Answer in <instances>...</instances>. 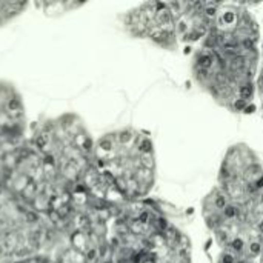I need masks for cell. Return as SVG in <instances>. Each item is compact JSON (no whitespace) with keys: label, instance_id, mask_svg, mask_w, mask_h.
<instances>
[{"label":"cell","instance_id":"cell-6","mask_svg":"<svg viewBox=\"0 0 263 263\" xmlns=\"http://www.w3.org/2000/svg\"><path fill=\"white\" fill-rule=\"evenodd\" d=\"M45 263H86L79 250L72 247L60 228H54L51 237L40 256Z\"/></svg>","mask_w":263,"mask_h":263},{"label":"cell","instance_id":"cell-7","mask_svg":"<svg viewBox=\"0 0 263 263\" xmlns=\"http://www.w3.org/2000/svg\"><path fill=\"white\" fill-rule=\"evenodd\" d=\"M34 8L40 9L43 14L51 15V17H57L66 12H72L79 8H82L85 3H79V2H37V3H31Z\"/></svg>","mask_w":263,"mask_h":263},{"label":"cell","instance_id":"cell-4","mask_svg":"<svg viewBox=\"0 0 263 263\" xmlns=\"http://www.w3.org/2000/svg\"><path fill=\"white\" fill-rule=\"evenodd\" d=\"M54 227L28 206L11 197L0 196V262L42 256Z\"/></svg>","mask_w":263,"mask_h":263},{"label":"cell","instance_id":"cell-2","mask_svg":"<svg viewBox=\"0 0 263 263\" xmlns=\"http://www.w3.org/2000/svg\"><path fill=\"white\" fill-rule=\"evenodd\" d=\"M153 143L133 129L102 136L94 143L92 170L122 199H137L153 185Z\"/></svg>","mask_w":263,"mask_h":263},{"label":"cell","instance_id":"cell-5","mask_svg":"<svg viewBox=\"0 0 263 263\" xmlns=\"http://www.w3.org/2000/svg\"><path fill=\"white\" fill-rule=\"evenodd\" d=\"M29 140L28 116L22 92L5 79H0V157L23 148Z\"/></svg>","mask_w":263,"mask_h":263},{"label":"cell","instance_id":"cell-3","mask_svg":"<svg viewBox=\"0 0 263 263\" xmlns=\"http://www.w3.org/2000/svg\"><path fill=\"white\" fill-rule=\"evenodd\" d=\"M28 143L71 186H79L92 170L96 140L77 114L65 112L40 122L29 133Z\"/></svg>","mask_w":263,"mask_h":263},{"label":"cell","instance_id":"cell-9","mask_svg":"<svg viewBox=\"0 0 263 263\" xmlns=\"http://www.w3.org/2000/svg\"><path fill=\"white\" fill-rule=\"evenodd\" d=\"M9 156H2L0 157V196L5 191V183H6V176H8V166H9Z\"/></svg>","mask_w":263,"mask_h":263},{"label":"cell","instance_id":"cell-10","mask_svg":"<svg viewBox=\"0 0 263 263\" xmlns=\"http://www.w3.org/2000/svg\"><path fill=\"white\" fill-rule=\"evenodd\" d=\"M0 263H45L43 259L39 257H29V259H22V260H11V262H0Z\"/></svg>","mask_w":263,"mask_h":263},{"label":"cell","instance_id":"cell-1","mask_svg":"<svg viewBox=\"0 0 263 263\" xmlns=\"http://www.w3.org/2000/svg\"><path fill=\"white\" fill-rule=\"evenodd\" d=\"M5 191L54 228H62L74 210L76 186L66 183L29 143L9 156Z\"/></svg>","mask_w":263,"mask_h":263},{"label":"cell","instance_id":"cell-8","mask_svg":"<svg viewBox=\"0 0 263 263\" xmlns=\"http://www.w3.org/2000/svg\"><path fill=\"white\" fill-rule=\"evenodd\" d=\"M29 6L28 2H0V28L23 15Z\"/></svg>","mask_w":263,"mask_h":263}]
</instances>
